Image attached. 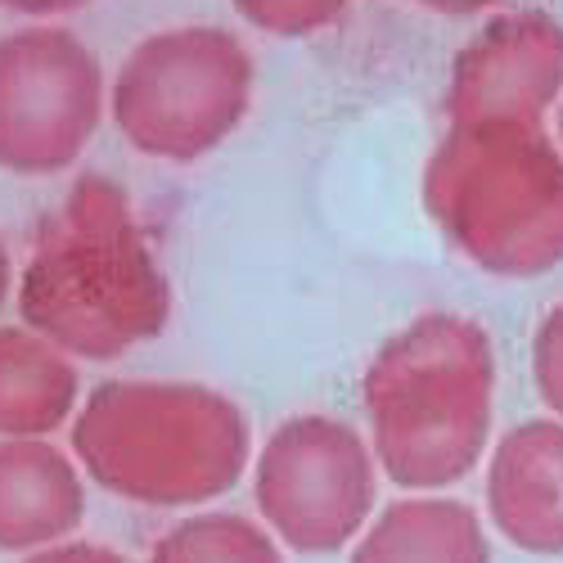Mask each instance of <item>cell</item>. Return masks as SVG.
Here are the masks:
<instances>
[{"mask_svg": "<svg viewBox=\"0 0 563 563\" xmlns=\"http://www.w3.org/2000/svg\"><path fill=\"white\" fill-rule=\"evenodd\" d=\"M27 330L81 361H118L172 320V285L131 195L90 172L45 217L19 285Z\"/></svg>", "mask_w": 563, "mask_h": 563, "instance_id": "obj_1", "label": "cell"}, {"mask_svg": "<svg viewBox=\"0 0 563 563\" xmlns=\"http://www.w3.org/2000/svg\"><path fill=\"white\" fill-rule=\"evenodd\" d=\"M361 406L369 451L401 492L464 483L487 455L496 419V347L478 320L424 311L374 352Z\"/></svg>", "mask_w": 563, "mask_h": 563, "instance_id": "obj_2", "label": "cell"}, {"mask_svg": "<svg viewBox=\"0 0 563 563\" xmlns=\"http://www.w3.org/2000/svg\"><path fill=\"white\" fill-rule=\"evenodd\" d=\"M96 487L145 509H185L240 487L253 429L240 401L180 379H109L68 429Z\"/></svg>", "mask_w": 563, "mask_h": 563, "instance_id": "obj_3", "label": "cell"}, {"mask_svg": "<svg viewBox=\"0 0 563 563\" xmlns=\"http://www.w3.org/2000/svg\"><path fill=\"white\" fill-rule=\"evenodd\" d=\"M424 212L487 275L563 266V150L537 126H451L424 163Z\"/></svg>", "mask_w": 563, "mask_h": 563, "instance_id": "obj_4", "label": "cell"}, {"mask_svg": "<svg viewBox=\"0 0 563 563\" xmlns=\"http://www.w3.org/2000/svg\"><path fill=\"white\" fill-rule=\"evenodd\" d=\"M253 55L212 23L154 32L113 77V122L122 140L158 163H199L249 118Z\"/></svg>", "mask_w": 563, "mask_h": 563, "instance_id": "obj_5", "label": "cell"}, {"mask_svg": "<svg viewBox=\"0 0 563 563\" xmlns=\"http://www.w3.org/2000/svg\"><path fill=\"white\" fill-rule=\"evenodd\" d=\"M379 496V460L334 415H294L253 464V500L279 545L339 554L369 523Z\"/></svg>", "mask_w": 563, "mask_h": 563, "instance_id": "obj_6", "label": "cell"}, {"mask_svg": "<svg viewBox=\"0 0 563 563\" xmlns=\"http://www.w3.org/2000/svg\"><path fill=\"white\" fill-rule=\"evenodd\" d=\"M104 118V73L81 36L23 27L0 36V167L55 176L81 158Z\"/></svg>", "mask_w": 563, "mask_h": 563, "instance_id": "obj_7", "label": "cell"}, {"mask_svg": "<svg viewBox=\"0 0 563 563\" xmlns=\"http://www.w3.org/2000/svg\"><path fill=\"white\" fill-rule=\"evenodd\" d=\"M563 96V23L528 10L500 14L451 64L446 122L451 126H537Z\"/></svg>", "mask_w": 563, "mask_h": 563, "instance_id": "obj_8", "label": "cell"}, {"mask_svg": "<svg viewBox=\"0 0 563 563\" xmlns=\"http://www.w3.org/2000/svg\"><path fill=\"white\" fill-rule=\"evenodd\" d=\"M487 514L492 528L541 559L563 554V419H523L514 424L487 464Z\"/></svg>", "mask_w": 563, "mask_h": 563, "instance_id": "obj_9", "label": "cell"}, {"mask_svg": "<svg viewBox=\"0 0 563 563\" xmlns=\"http://www.w3.org/2000/svg\"><path fill=\"white\" fill-rule=\"evenodd\" d=\"M86 519L77 464L45 438L0 442V550L23 554L73 537Z\"/></svg>", "mask_w": 563, "mask_h": 563, "instance_id": "obj_10", "label": "cell"}, {"mask_svg": "<svg viewBox=\"0 0 563 563\" xmlns=\"http://www.w3.org/2000/svg\"><path fill=\"white\" fill-rule=\"evenodd\" d=\"M347 563H492V541L464 500L419 492L384 505Z\"/></svg>", "mask_w": 563, "mask_h": 563, "instance_id": "obj_11", "label": "cell"}, {"mask_svg": "<svg viewBox=\"0 0 563 563\" xmlns=\"http://www.w3.org/2000/svg\"><path fill=\"white\" fill-rule=\"evenodd\" d=\"M77 365L27 324H0V438H51L77 406Z\"/></svg>", "mask_w": 563, "mask_h": 563, "instance_id": "obj_12", "label": "cell"}, {"mask_svg": "<svg viewBox=\"0 0 563 563\" xmlns=\"http://www.w3.org/2000/svg\"><path fill=\"white\" fill-rule=\"evenodd\" d=\"M150 563H285V554L271 528L217 509L163 532L150 550Z\"/></svg>", "mask_w": 563, "mask_h": 563, "instance_id": "obj_13", "label": "cell"}, {"mask_svg": "<svg viewBox=\"0 0 563 563\" xmlns=\"http://www.w3.org/2000/svg\"><path fill=\"white\" fill-rule=\"evenodd\" d=\"M244 23L271 36H311L343 19L352 0H230Z\"/></svg>", "mask_w": 563, "mask_h": 563, "instance_id": "obj_14", "label": "cell"}, {"mask_svg": "<svg viewBox=\"0 0 563 563\" xmlns=\"http://www.w3.org/2000/svg\"><path fill=\"white\" fill-rule=\"evenodd\" d=\"M532 379L541 401L563 419V302L541 316L532 334Z\"/></svg>", "mask_w": 563, "mask_h": 563, "instance_id": "obj_15", "label": "cell"}, {"mask_svg": "<svg viewBox=\"0 0 563 563\" xmlns=\"http://www.w3.org/2000/svg\"><path fill=\"white\" fill-rule=\"evenodd\" d=\"M23 563H131V559L109 545H96V541H55Z\"/></svg>", "mask_w": 563, "mask_h": 563, "instance_id": "obj_16", "label": "cell"}, {"mask_svg": "<svg viewBox=\"0 0 563 563\" xmlns=\"http://www.w3.org/2000/svg\"><path fill=\"white\" fill-rule=\"evenodd\" d=\"M406 5H424L433 14H446V19H468V14H483L500 0H406Z\"/></svg>", "mask_w": 563, "mask_h": 563, "instance_id": "obj_17", "label": "cell"}, {"mask_svg": "<svg viewBox=\"0 0 563 563\" xmlns=\"http://www.w3.org/2000/svg\"><path fill=\"white\" fill-rule=\"evenodd\" d=\"M90 5V0H0V10H14V14H64Z\"/></svg>", "mask_w": 563, "mask_h": 563, "instance_id": "obj_18", "label": "cell"}, {"mask_svg": "<svg viewBox=\"0 0 563 563\" xmlns=\"http://www.w3.org/2000/svg\"><path fill=\"white\" fill-rule=\"evenodd\" d=\"M10 285H14V266H10L5 240H0V307H5V298H10Z\"/></svg>", "mask_w": 563, "mask_h": 563, "instance_id": "obj_19", "label": "cell"}, {"mask_svg": "<svg viewBox=\"0 0 563 563\" xmlns=\"http://www.w3.org/2000/svg\"><path fill=\"white\" fill-rule=\"evenodd\" d=\"M559 150H563V104H559Z\"/></svg>", "mask_w": 563, "mask_h": 563, "instance_id": "obj_20", "label": "cell"}]
</instances>
